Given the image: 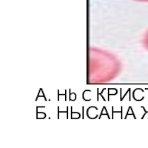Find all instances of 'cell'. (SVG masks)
I'll return each mask as SVG.
<instances>
[{"instance_id":"obj_1","label":"cell","mask_w":148,"mask_h":148,"mask_svg":"<svg viewBox=\"0 0 148 148\" xmlns=\"http://www.w3.org/2000/svg\"><path fill=\"white\" fill-rule=\"evenodd\" d=\"M141 1H147L148 2V0H141Z\"/></svg>"}]
</instances>
